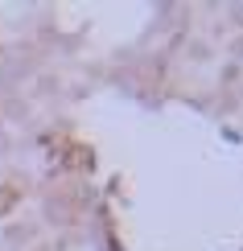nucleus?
Returning a JSON list of instances; mask_svg holds the SVG:
<instances>
[{
	"instance_id": "f257e3e1",
	"label": "nucleus",
	"mask_w": 243,
	"mask_h": 251,
	"mask_svg": "<svg viewBox=\"0 0 243 251\" xmlns=\"http://www.w3.org/2000/svg\"><path fill=\"white\" fill-rule=\"evenodd\" d=\"M13 206H17V194L8 190V185H0V214H8Z\"/></svg>"
}]
</instances>
